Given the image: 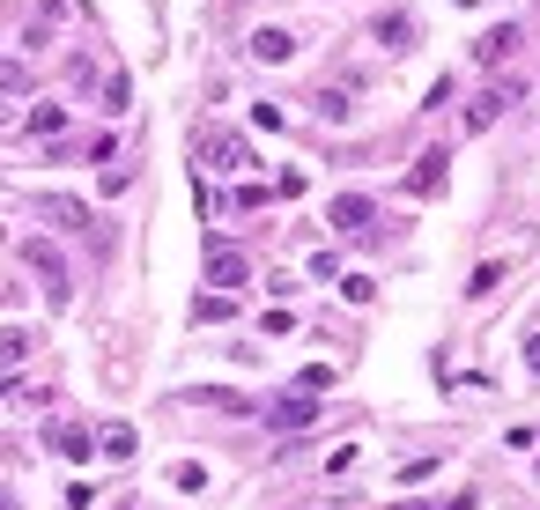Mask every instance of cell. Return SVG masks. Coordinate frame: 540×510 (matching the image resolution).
<instances>
[{
    "mask_svg": "<svg viewBox=\"0 0 540 510\" xmlns=\"http://www.w3.org/2000/svg\"><path fill=\"white\" fill-rule=\"evenodd\" d=\"M526 363H533V370H540V333H533V340H526Z\"/></svg>",
    "mask_w": 540,
    "mask_h": 510,
    "instance_id": "obj_23",
    "label": "cell"
},
{
    "mask_svg": "<svg viewBox=\"0 0 540 510\" xmlns=\"http://www.w3.org/2000/svg\"><path fill=\"white\" fill-rule=\"evenodd\" d=\"M326 385H333V370H326V363H311L304 377H296V392H326Z\"/></svg>",
    "mask_w": 540,
    "mask_h": 510,
    "instance_id": "obj_20",
    "label": "cell"
},
{
    "mask_svg": "<svg viewBox=\"0 0 540 510\" xmlns=\"http://www.w3.org/2000/svg\"><path fill=\"white\" fill-rule=\"evenodd\" d=\"M289 52H296V37H289V30H274V23H267V30H252V60H259V67H282Z\"/></svg>",
    "mask_w": 540,
    "mask_h": 510,
    "instance_id": "obj_7",
    "label": "cell"
},
{
    "mask_svg": "<svg viewBox=\"0 0 540 510\" xmlns=\"http://www.w3.org/2000/svg\"><path fill=\"white\" fill-rule=\"evenodd\" d=\"M237 304H230V296H200V304H193V318H200V326H215V318H230Z\"/></svg>",
    "mask_w": 540,
    "mask_h": 510,
    "instance_id": "obj_19",
    "label": "cell"
},
{
    "mask_svg": "<svg viewBox=\"0 0 540 510\" xmlns=\"http://www.w3.org/2000/svg\"><path fill=\"white\" fill-rule=\"evenodd\" d=\"M23 355H30V333L23 326H0V370H15Z\"/></svg>",
    "mask_w": 540,
    "mask_h": 510,
    "instance_id": "obj_16",
    "label": "cell"
},
{
    "mask_svg": "<svg viewBox=\"0 0 540 510\" xmlns=\"http://www.w3.org/2000/svg\"><path fill=\"white\" fill-rule=\"evenodd\" d=\"M496 281H504V267H496V259H489V267H474V281H467V289H474V296H489Z\"/></svg>",
    "mask_w": 540,
    "mask_h": 510,
    "instance_id": "obj_21",
    "label": "cell"
},
{
    "mask_svg": "<svg viewBox=\"0 0 540 510\" xmlns=\"http://www.w3.org/2000/svg\"><path fill=\"white\" fill-rule=\"evenodd\" d=\"M23 126H30L37 141H60V134H67V104H37V111H30Z\"/></svg>",
    "mask_w": 540,
    "mask_h": 510,
    "instance_id": "obj_11",
    "label": "cell"
},
{
    "mask_svg": "<svg viewBox=\"0 0 540 510\" xmlns=\"http://www.w3.org/2000/svg\"><path fill=\"white\" fill-rule=\"evenodd\" d=\"M23 267L45 281V296L67 311V296H74V281H67V259H60V244H45V237H23Z\"/></svg>",
    "mask_w": 540,
    "mask_h": 510,
    "instance_id": "obj_2",
    "label": "cell"
},
{
    "mask_svg": "<svg viewBox=\"0 0 540 510\" xmlns=\"http://www.w3.org/2000/svg\"><path fill=\"white\" fill-rule=\"evenodd\" d=\"M326 222H333L341 237H363L370 222H378V207H370V193H341V200L326 207Z\"/></svg>",
    "mask_w": 540,
    "mask_h": 510,
    "instance_id": "obj_5",
    "label": "cell"
},
{
    "mask_svg": "<svg viewBox=\"0 0 540 510\" xmlns=\"http://www.w3.org/2000/svg\"><path fill=\"white\" fill-rule=\"evenodd\" d=\"M97 97H104V111H111V119H119V111L134 104V82H126V74H104V82H97Z\"/></svg>",
    "mask_w": 540,
    "mask_h": 510,
    "instance_id": "obj_14",
    "label": "cell"
},
{
    "mask_svg": "<svg viewBox=\"0 0 540 510\" xmlns=\"http://www.w3.org/2000/svg\"><path fill=\"white\" fill-rule=\"evenodd\" d=\"M370 37L393 45V52H407V45H415V23H407V15H378V30H370Z\"/></svg>",
    "mask_w": 540,
    "mask_h": 510,
    "instance_id": "obj_13",
    "label": "cell"
},
{
    "mask_svg": "<svg viewBox=\"0 0 540 510\" xmlns=\"http://www.w3.org/2000/svg\"><path fill=\"white\" fill-rule=\"evenodd\" d=\"M37 207H45L60 230H89V207H82V200H37Z\"/></svg>",
    "mask_w": 540,
    "mask_h": 510,
    "instance_id": "obj_15",
    "label": "cell"
},
{
    "mask_svg": "<svg viewBox=\"0 0 540 510\" xmlns=\"http://www.w3.org/2000/svg\"><path fill=\"white\" fill-rule=\"evenodd\" d=\"M45 444L60 451V459H89V451H97V437H89L82 422H52V429H45Z\"/></svg>",
    "mask_w": 540,
    "mask_h": 510,
    "instance_id": "obj_6",
    "label": "cell"
},
{
    "mask_svg": "<svg viewBox=\"0 0 540 510\" xmlns=\"http://www.w3.org/2000/svg\"><path fill=\"white\" fill-rule=\"evenodd\" d=\"M0 510H15V496H0Z\"/></svg>",
    "mask_w": 540,
    "mask_h": 510,
    "instance_id": "obj_24",
    "label": "cell"
},
{
    "mask_svg": "<svg viewBox=\"0 0 540 510\" xmlns=\"http://www.w3.org/2000/svg\"><path fill=\"white\" fill-rule=\"evenodd\" d=\"M171 488H178V496H200V488H208V466H193V459L171 466Z\"/></svg>",
    "mask_w": 540,
    "mask_h": 510,
    "instance_id": "obj_17",
    "label": "cell"
},
{
    "mask_svg": "<svg viewBox=\"0 0 540 510\" xmlns=\"http://www.w3.org/2000/svg\"><path fill=\"white\" fill-rule=\"evenodd\" d=\"M518 97V89H481V97L467 104V134H489V126H496V111H504Z\"/></svg>",
    "mask_w": 540,
    "mask_h": 510,
    "instance_id": "obj_8",
    "label": "cell"
},
{
    "mask_svg": "<svg viewBox=\"0 0 540 510\" xmlns=\"http://www.w3.org/2000/svg\"><path fill=\"white\" fill-rule=\"evenodd\" d=\"M444 163H452V156H444V148H430V156H422L415 170H407V193H415V200H430L437 185H444Z\"/></svg>",
    "mask_w": 540,
    "mask_h": 510,
    "instance_id": "obj_9",
    "label": "cell"
},
{
    "mask_svg": "<svg viewBox=\"0 0 540 510\" xmlns=\"http://www.w3.org/2000/svg\"><path fill=\"white\" fill-rule=\"evenodd\" d=\"M311 422H319V400H311V392H296V385L267 407V429H282V437H289V429H311Z\"/></svg>",
    "mask_w": 540,
    "mask_h": 510,
    "instance_id": "obj_4",
    "label": "cell"
},
{
    "mask_svg": "<svg viewBox=\"0 0 540 510\" xmlns=\"http://www.w3.org/2000/svg\"><path fill=\"white\" fill-rule=\"evenodd\" d=\"M193 156L208 163V170H252V163H259L252 141L230 134V126H200V134H193Z\"/></svg>",
    "mask_w": 540,
    "mask_h": 510,
    "instance_id": "obj_1",
    "label": "cell"
},
{
    "mask_svg": "<svg viewBox=\"0 0 540 510\" xmlns=\"http://www.w3.org/2000/svg\"><path fill=\"white\" fill-rule=\"evenodd\" d=\"M119 510H126V503H119Z\"/></svg>",
    "mask_w": 540,
    "mask_h": 510,
    "instance_id": "obj_25",
    "label": "cell"
},
{
    "mask_svg": "<svg viewBox=\"0 0 540 510\" xmlns=\"http://www.w3.org/2000/svg\"><path fill=\"white\" fill-rule=\"evenodd\" d=\"M97 451H104V459H134V451H141V437H134V422H111L104 437H97Z\"/></svg>",
    "mask_w": 540,
    "mask_h": 510,
    "instance_id": "obj_12",
    "label": "cell"
},
{
    "mask_svg": "<svg viewBox=\"0 0 540 510\" xmlns=\"http://www.w3.org/2000/svg\"><path fill=\"white\" fill-rule=\"evenodd\" d=\"M208 281H215V296H237L252 281V259L237 252L230 237H208Z\"/></svg>",
    "mask_w": 540,
    "mask_h": 510,
    "instance_id": "obj_3",
    "label": "cell"
},
{
    "mask_svg": "<svg viewBox=\"0 0 540 510\" xmlns=\"http://www.w3.org/2000/svg\"><path fill=\"white\" fill-rule=\"evenodd\" d=\"M23 82H30L23 67H15V60H0V89H23Z\"/></svg>",
    "mask_w": 540,
    "mask_h": 510,
    "instance_id": "obj_22",
    "label": "cell"
},
{
    "mask_svg": "<svg viewBox=\"0 0 540 510\" xmlns=\"http://www.w3.org/2000/svg\"><path fill=\"white\" fill-rule=\"evenodd\" d=\"M348 111H356V104H348V89H319V119H326V126H341Z\"/></svg>",
    "mask_w": 540,
    "mask_h": 510,
    "instance_id": "obj_18",
    "label": "cell"
},
{
    "mask_svg": "<svg viewBox=\"0 0 540 510\" xmlns=\"http://www.w3.org/2000/svg\"><path fill=\"white\" fill-rule=\"evenodd\" d=\"M518 45V23H496V30H481V45H474V60L481 67H496V60H504V52Z\"/></svg>",
    "mask_w": 540,
    "mask_h": 510,
    "instance_id": "obj_10",
    "label": "cell"
}]
</instances>
